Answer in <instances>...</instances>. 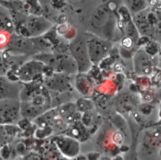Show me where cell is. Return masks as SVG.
<instances>
[{"label": "cell", "mask_w": 161, "mask_h": 160, "mask_svg": "<svg viewBox=\"0 0 161 160\" xmlns=\"http://www.w3.org/2000/svg\"><path fill=\"white\" fill-rule=\"evenodd\" d=\"M23 160H43L42 156L36 152H31L26 154L23 158Z\"/></svg>", "instance_id": "ba28073f"}, {"label": "cell", "mask_w": 161, "mask_h": 160, "mask_svg": "<svg viewBox=\"0 0 161 160\" xmlns=\"http://www.w3.org/2000/svg\"><path fill=\"white\" fill-rule=\"evenodd\" d=\"M0 31L7 33L9 35L15 31L13 21L7 9L0 7Z\"/></svg>", "instance_id": "277c9868"}, {"label": "cell", "mask_w": 161, "mask_h": 160, "mask_svg": "<svg viewBox=\"0 0 161 160\" xmlns=\"http://www.w3.org/2000/svg\"><path fill=\"white\" fill-rule=\"evenodd\" d=\"M91 42L88 44L89 45V53H90V58H91V60H93L94 58V61L99 60L102 56L104 55V54L106 51V48H105L103 46V45L101 42H100L98 40H94L93 39Z\"/></svg>", "instance_id": "5b68a950"}, {"label": "cell", "mask_w": 161, "mask_h": 160, "mask_svg": "<svg viewBox=\"0 0 161 160\" xmlns=\"http://www.w3.org/2000/svg\"><path fill=\"white\" fill-rule=\"evenodd\" d=\"M75 160H86V159H84L83 158H79V159H75Z\"/></svg>", "instance_id": "9c48e42d"}, {"label": "cell", "mask_w": 161, "mask_h": 160, "mask_svg": "<svg viewBox=\"0 0 161 160\" xmlns=\"http://www.w3.org/2000/svg\"><path fill=\"white\" fill-rule=\"evenodd\" d=\"M21 88L18 82L13 81L6 75H0V101L18 100Z\"/></svg>", "instance_id": "7a4b0ae2"}, {"label": "cell", "mask_w": 161, "mask_h": 160, "mask_svg": "<svg viewBox=\"0 0 161 160\" xmlns=\"http://www.w3.org/2000/svg\"><path fill=\"white\" fill-rule=\"evenodd\" d=\"M10 67L4 55L3 50H0V75H6Z\"/></svg>", "instance_id": "52a82bcc"}, {"label": "cell", "mask_w": 161, "mask_h": 160, "mask_svg": "<svg viewBox=\"0 0 161 160\" xmlns=\"http://www.w3.org/2000/svg\"><path fill=\"white\" fill-rule=\"evenodd\" d=\"M57 144L61 153L67 157H76L79 152L78 142L70 138H62Z\"/></svg>", "instance_id": "3957f363"}, {"label": "cell", "mask_w": 161, "mask_h": 160, "mask_svg": "<svg viewBox=\"0 0 161 160\" xmlns=\"http://www.w3.org/2000/svg\"><path fill=\"white\" fill-rule=\"evenodd\" d=\"M20 102L18 100L0 101V125H15L19 120Z\"/></svg>", "instance_id": "6da1fadb"}, {"label": "cell", "mask_w": 161, "mask_h": 160, "mask_svg": "<svg viewBox=\"0 0 161 160\" xmlns=\"http://www.w3.org/2000/svg\"><path fill=\"white\" fill-rule=\"evenodd\" d=\"M13 125H0V148L7 144L10 137L15 132Z\"/></svg>", "instance_id": "8992f818"}]
</instances>
